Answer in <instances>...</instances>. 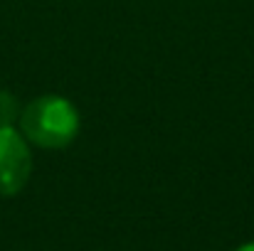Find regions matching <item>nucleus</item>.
I'll use <instances>...</instances> for the list:
<instances>
[{"label":"nucleus","instance_id":"nucleus-3","mask_svg":"<svg viewBox=\"0 0 254 251\" xmlns=\"http://www.w3.org/2000/svg\"><path fill=\"white\" fill-rule=\"evenodd\" d=\"M15 118H20L15 96L7 91H0V126H12Z\"/></svg>","mask_w":254,"mask_h":251},{"label":"nucleus","instance_id":"nucleus-4","mask_svg":"<svg viewBox=\"0 0 254 251\" xmlns=\"http://www.w3.org/2000/svg\"><path fill=\"white\" fill-rule=\"evenodd\" d=\"M235 251H254V242H250V244H242V247H237Z\"/></svg>","mask_w":254,"mask_h":251},{"label":"nucleus","instance_id":"nucleus-2","mask_svg":"<svg viewBox=\"0 0 254 251\" xmlns=\"http://www.w3.org/2000/svg\"><path fill=\"white\" fill-rule=\"evenodd\" d=\"M32 175L30 143L15 126H0V197L17 195Z\"/></svg>","mask_w":254,"mask_h":251},{"label":"nucleus","instance_id":"nucleus-1","mask_svg":"<svg viewBox=\"0 0 254 251\" xmlns=\"http://www.w3.org/2000/svg\"><path fill=\"white\" fill-rule=\"evenodd\" d=\"M20 133L37 148H64L79 133V111L64 96H40L20 111Z\"/></svg>","mask_w":254,"mask_h":251}]
</instances>
